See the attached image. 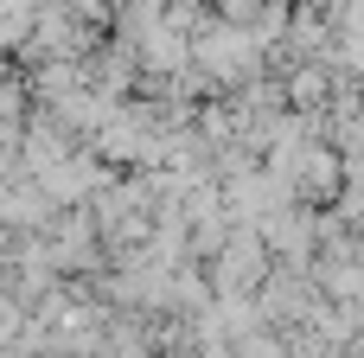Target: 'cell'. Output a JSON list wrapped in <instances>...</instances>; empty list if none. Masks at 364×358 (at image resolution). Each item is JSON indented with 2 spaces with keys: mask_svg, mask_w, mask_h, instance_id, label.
<instances>
[{
  "mask_svg": "<svg viewBox=\"0 0 364 358\" xmlns=\"http://www.w3.org/2000/svg\"><path fill=\"white\" fill-rule=\"evenodd\" d=\"M205 275H211L218 301H256L262 282L275 275V250H269V237L256 224H237L230 243L218 250V263H205Z\"/></svg>",
  "mask_w": 364,
  "mask_h": 358,
  "instance_id": "2",
  "label": "cell"
},
{
  "mask_svg": "<svg viewBox=\"0 0 364 358\" xmlns=\"http://www.w3.org/2000/svg\"><path fill=\"white\" fill-rule=\"evenodd\" d=\"M154 346H160V339H154V327H147L141 314H115L109 333H102V352L109 358H154Z\"/></svg>",
  "mask_w": 364,
  "mask_h": 358,
  "instance_id": "4",
  "label": "cell"
},
{
  "mask_svg": "<svg viewBox=\"0 0 364 358\" xmlns=\"http://www.w3.org/2000/svg\"><path fill=\"white\" fill-rule=\"evenodd\" d=\"M333 58H339L352 77H364V6L339 19V45H333Z\"/></svg>",
  "mask_w": 364,
  "mask_h": 358,
  "instance_id": "5",
  "label": "cell"
},
{
  "mask_svg": "<svg viewBox=\"0 0 364 358\" xmlns=\"http://www.w3.org/2000/svg\"><path fill=\"white\" fill-rule=\"evenodd\" d=\"M320 218H326V211H314V205H282V211H269V218H262V237H269L275 263L314 269V263H320Z\"/></svg>",
  "mask_w": 364,
  "mask_h": 358,
  "instance_id": "3",
  "label": "cell"
},
{
  "mask_svg": "<svg viewBox=\"0 0 364 358\" xmlns=\"http://www.w3.org/2000/svg\"><path fill=\"white\" fill-rule=\"evenodd\" d=\"M275 51L250 32V26H230V19H211L198 38H192V70L205 83V96H230L256 77H269Z\"/></svg>",
  "mask_w": 364,
  "mask_h": 358,
  "instance_id": "1",
  "label": "cell"
}]
</instances>
